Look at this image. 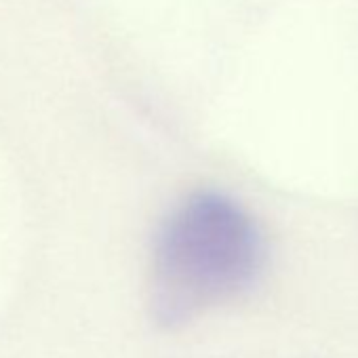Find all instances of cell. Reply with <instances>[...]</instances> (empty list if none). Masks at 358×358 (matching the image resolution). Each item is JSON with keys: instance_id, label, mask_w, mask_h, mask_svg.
I'll return each instance as SVG.
<instances>
[{"instance_id": "obj_1", "label": "cell", "mask_w": 358, "mask_h": 358, "mask_svg": "<svg viewBox=\"0 0 358 358\" xmlns=\"http://www.w3.org/2000/svg\"><path fill=\"white\" fill-rule=\"evenodd\" d=\"M264 264L266 241L255 217L224 192H192L169 211L154 236V320L164 329L194 320L249 291Z\"/></svg>"}]
</instances>
